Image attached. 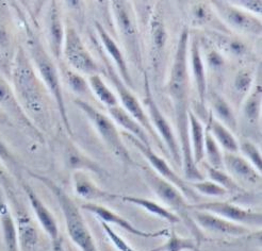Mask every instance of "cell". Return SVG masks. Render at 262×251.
I'll list each match as a JSON object with an SVG mask.
<instances>
[{
    "label": "cell",
    "mask_w": 262,
    "mask_h": 251,
    "mask_svg": "<svg viewBox=\"0 0 262 251\" xmlns=\"http://www.w3.org/2000/svg\"><path fill=\"white\" fill-rule=\"evenodd\" d=\"M7 197L13 210H14V213H12L13 216H14L17 227L19 250L34 251L38 244V240H40V235H38L36 226L27 211H26V209L21 204V202L18 200L14 190L9 192L7 194Z\"/></svg>",
    "instance_id": "obj_13"
},
{
    "label": "cell",
    "mask_w": 262,
    "mask_h": 251,
    "mask_svg": "<svg viewBox=\"0 0 262 251\" xmlns=\"http://www.w3.org/2000/svg\"><path fill=\"white\" fill-rule=\"evenodd\" d=\"M0 110L4 113H9V115H11L21 125L29 127L36 132L34 125L21 109L14 89L11 87V85L6 81V79H4L2 76H0Z\"/></svg>",
    "instance_id": "obj_18"
},
{
    "label": "cell",
    "mask_w": 262,
    "mask_h": 251,
    "mask_svg": "<svg viewBox=\"0 0 262 251\" xmlns=\"http://www.w3.org/2000/svg\"><path fill=\"white\" fill-rule=\"evenodd\" d=\"M104 64L107 65V72H108V76L111 83L113 84L114 88L116 89L117 94H119L120 100L123 104L124 110L130 115L133 116L135 120L144 128L147 132L148 136H150L155 142H157L159 146V149L162 150L164 153H167V151L165 150V146L163 145L162 141L160 140V138L158 136V134L156 133L155 129L152 128L150 121L148 118V115L145 113V111L143 110L142 105L140 104L138 98L131 93V90L129 89V87L123 82V80L121 79V77L117 74V72H115V70L113 69V66L110 64V62H108L106 59H103Z\"/></svg>",
    "instance_id": "obj_8"
},
{
    "label": "cell",
    "mask_w": 262,
    "mask_h": 251,
    "mask_svg": "<svg viewBox=\"0 0 262 251\" xmlns=\"http://www.w3.org/2000/svg\"><path fill=\"white\" fill-rule=\"evenodd\" d=\"M253 83V76L247 71H240L234 78L233 81V89L235 93L240 95V97H244L248 92H250Z\"/></svg>",
    "instance_id": "obj_41"
},
{
    "label": "cell",
    "mask_w": 262,
    "mask_h": 251,
    "mask_svg": "<svg viewBox=\"0 0 262 251\" xmlns=\"http://www.w3.org/2000/svg\"><path fill=\"white\" fill-rule=\"evenodd\" d=\"M145 104L149 114L148 118L152 128L156 131V133L158 134L160 140H162L164 146L166 145L167 152L172 155L175 164L178 167H181L182 157H181V151H180L178 141L174 134V131L171 125H169V123L167 122V120L160 111L158 104H157L152 96L146 75H145Z\"/></svg>",
    "instance_id": "obj_10"
},
{
    "label": "cell",
    "mask_w": 262,
    "mask_h": 251,
    "mask_svg": "<svg viewBox=\"0 0 262 251\" xmlns=\"http://www.w3.org/2000/svg\"><path fill=\"white\" fill-rule=\"evenodd\" d=\"M207 129L210 131L215 142L219 143L224 150H226V152L237 153L239 151V143L235 140L230 130L216 120L213 116V113L209 114Z\"/></svg>",
    "instance_id": "obj_27"
},
{
    "label": "cell",
    "mask_w": 262,
    "mask_h": 251,
    "mask_svg": "<svg viewBox=\"0 0 262 251\" xmlns=\"http://www.w3.org/2000/svg\"><path fill=\"white\" fill-rule=\"evenodd\" d=\"M12 80L13 89L26 115L44 126L48 122V90L36 76L29 57L21 47L18 48L13 64Z\"/></svg>",
    "instance_id": "obj_2"
},
{
    "label": "cell",
    "mask_w": 262,
    "mask_h": 251,
    "mask_svg": "<svg viewBox=\"0 0 262 251\" xmlns=\"http://www.w3.org/2000/svg\"><path fill=\"white\" fill-rule=\"evenodd\" d=\"M214 6L219 14L231 28L252 34L261 33V21L254 17L251 13L223 2H214Z\"/></svg>",
    "instance_id": "obj_17"
},
{
    "label": "cell",
    "mask_w": 262,
    "mask_h": 251,
    "mask_svg": "<svg viewBox=\"0 0 262 251\" xmlns=\"http://www.w3.org/2000/svg\"><path fill=\"white\" fill-rule=\"evenodd\" d=\"M100 224H101V228H102L103 232L107 234L108 239L110 240V242L113 244V246L117 250H119V251H139L131 245H129L120 234H117L111 228L110 224L103 222V221H100Z\"/></svg>",
    "instance_id": "obj_40"
},
{
    "label": "cell",
    "mask_w": 262,
    "mask_h": 251,
    "mask_svg": "<svg viewBox=\"0 0 262 251\" xmlns=\"http://www.w3.org/2000/svg\"><path fill=\"white\" fill-rule=\"evenodd\" d=\"M208 15L207 11L205 10L203 5H198L194 9V17L196 20H199L200 22H203L206 18V16Z\"/></svg>",
    "instance_id": "obj_44"
},
{
    "label": "cell",
    "mask_w": 262,
    "mask_h": 251,
    "mask_svg": "<svg viewBox=\"0 0 262 251\" xmlns=\"http://www.w3.org/2000/svg\"><path fill=\"white\" fill-rule=\"evenodd\" d=\"M190 208L193 210H200L205 211V212L212 213L234 223L242 224V226L245 227H260L262 222L261 213L254 212L252 210L243 209L237 204H233L227 201L200 202L198 204L190 206Z\"/></svg>",
    "instance_id": "obj_12"
},
{
    "label": "cell",
    "mask_w": 262,
    "mask_h": 251,
    "mask_svg": "<svg viewBox=\"0 0 262 251\" xmlns=\"http://www.w3.org/2000/svg\"><path fill=\"white\" fill-rule=\"evenodd\" d=\"M28 47L32 62L35 65V69L37 70L38 74H40L43 84L48 90V93L54 97L61 118L64 123L65 128H67V131L69 132V134L73 135L72 127L68 117L67 107H65V102L63 98L60 75L56 64L47 54L41 42L38 41V38L35 37V35L29 36Z\"/></svg>",
    "instance_id": "obj_5"
},
{
    "label": "cell",
    "mask_w": 262,
    "mask_h": 251,
    "mask_svg": "<svg viewBox=\"0 0 262 251\" xmlns=\"http://www.w3.org/2000/svg\"><path fill=\"white\" fill-rule=\"evenodd\" d=\"M239 149L248 158V162L256 168L257 171L261 173V169H262L261 153L255 145L251 141L244 140L239 144Z\"/></svg>",
    "instance_id": "obj_39"
},
{
    "label": "cell",
    "mask_w": 262,
    "mask_h": 251,
    "mask_svg": "<svg viewBox=\"0 0 262 251\" xmlns=\"http://www.w3.org/2000/svg\"><path fill=\"white\" fill-rule=\"evenodd\" d=\"M190 32L188 27H183L177 43L176 54L169 75L167 89L175 108L176 125L179 139V147L182 157V167L188 181L199 182L205 180L199 166H196L191 151V141L189 133L190 111V79L188 71V48Z\"/></svg>",
    "instance_id": "obj_1"
},
{
    "label": "cell",
    "mask_w": 262,
    "mask_h": 251,
    "mask_svg": "<svg viewBox=\"0 0 262 251\" xmlns=\"http://www.w3.org/2000/svg\"><path fill=\"white\" fill-rule=\"evenodd\" d=\"M109 113L113 117V120L122 126L126 131H128L130 135H133L137 140H139L141 143H143L146 146H151L149 136L147 132L144 130V128L135 120L133 116H130L123 108L120 105H116V107L109 108Z\"/></svg>",
    "instance_id": "obj_25"
},
{
    "label": "cell",
    "mask_w": 262,
    "mask_h": 251,
    "mask_svg": "<svg viewBox=\"0 0 262 251\" xmlns=\"http://www.w3.org/2000/svg\"><path fill=\"white\" fill-rule=\"evenodd\" d=\"M81 209L95 215L97 218H99L100 221L106 222L108 224H114L119 228L125 230L126 232L139 236L144 237V239H156V237H167L169 234V231L167 229H162L158 231H143L135 227L133 223L129 220H127L125 217L117 214L114 211L103 207L101 204H97L95 202H86L81 206Z\"/></svg>",
    "instance_id": "obj_14"
},
{
    "label": "cell",
    "mask_w": 262,
    "mask_h": 251,
    "mask_svg": "<svg viewBox=\"0 0 262 251\" xmlns=\"http://www.w3.org/2000/svg\"><path fill=\"white\" fill-rule=\"evenodd\" d=\"M189 118V133L190 139L192 140V155L193 160L196 166H199L200 163L203 162L205 153H204V146H205V130L198 118L191 110L188 114Z\"/></svg>",
    "instance_id": "obj_28"
},
{
    "label": "cell",
    "mask_w": 262,
    "mask_h": 251,
    "mask_svg": "<svg viewBox=\"0 0 262 251\" xmlns=\"http://www.w3.org/2000/svg\"><path fill=\"white\" fill-rule=\"evenodd\" d=\"M9 121V116L0 110V124H6Z\"/></svg>",
    "instance_id": "obj_47"
},
{
    "label": "cell",
    "mask_w": 262,
    "mask_h": 251,
    "mask_svg": "<svg viewBox=\"0 0 262 251\" xmlns=\"http://www.w3.org/2000/svg\"><path fill=\"white\" fill-rule=\"evenodd\" d=\"M62 54L78 73L93 76L98 75L100 72L99 66L86 49L79 34L71 26H68L64 32Z\"/></svg>",
    "instance_id": "obj_11"
},
{
    "label": "cell",
    "mask_w": 262,
    "mask_h": 251,
    "mask_svg": "<svg viewBox=\"0 0 262 251\" xmlns=\"http://www.w3.org/2000/svg\"><path fill=\"white\" fill-rule=\"evenodd\" d=\"M64 32L58 5L56 2H52L48 14V39L52 55L58 60L62 56Z\"/></svg>",
    "instance_id": "obj_22"
},
{
    "label": "cell",
    "mask_w": 262,
    "mask_h": 251,
    "mask_svg": "<svg viewBox=\"0 0 262 251\" xmlns=\"http://www.w3.org/2000/svg\"><path fill=\"white\" fill-rule=\"evenodd\" d=\"M0 163L3 165H15V158L12 155L5 143L0 140Z\"/></svg>",
    "instance_id": "obj_42"
},
{
    "label": "cell",
    "mask_w": 262,
    "mask_h": 251,
    "mask_svg": "<svg viewBox=\"0 0 262 251\" xmlns=\"http://www.w3.org/2000/svg\"><path fill=\"white\" fill-rule=\"evenodd\" d=\"M51 251H69L65 247L62 239H60L54 243H51Z\"/></svg>",
    "instance_id": "obj_46"
},
{
    "label": "cell",
    "mask_w": 262,
    "mask_h": 251,
    "mask_svg": "<svg viewBox=\"0 0 262 251\" xmlns=\"http://www.w3.org/2000/svg\"><path fill=\"white\" fill-rule=\"evenodd\" d=\"M149 251H202L200 245L192 239L179 236L175 230L169 231L167 241Z\"/></svg>",
    "instance_id": "obj_30"
},
{
    "label": "cell",
    "mask_w": 262,
    "mask_h": 251,
    "mask_svg": "<svg viewBox=\"0 0 262 251\" xmlns=\"http://www.w3.org/2000/svg\"><path fill=\"white\" fill-rule=\"evenodd\" d=\"M112 12L128 55L136 65L141 66L140 35L131 5L128 2L115 0V2H112Z\"/></svg>",
    "instance_id": "obj_9"
},
{
    "label": "cell",
    "mask_w": 262,
    "mask_h": 251,
    "mask_svg": "<svg viewBox=\"0 0 262 251\" xmlns=\"http://www.w3.org/2000/svg\"><path fill=\"white\" fill-rule=\"evenodd\" d=\"M204 153L207 157V164L213 168L222 169L224 168L223 165V153L220 150L219 144L215 142L213 136L211 135L210 131L208 129L205 131V146Z\"/></svg>",
    "instance_id": "obj_35"
},
{
    "label": "cell",
    "mask_w": 262,
    "mask_h": 251,
    "mask_svg": "<svg viewBox=\"0 0 262 251\" xmlns=\"http://www.w3.org/2000/svg\"><path fill=\"white\" fill-rule=\"evenodd\" d=\"M261 109V88L257 86L253 93L248 96L244 108L243 113L246 118V121L251 124H256L260 116Z\"/></svg>",
    "instance_id": "obj_36"
},
{
    "label": "cell",
    "mask_w": 262,
    "mask_h": 251,
    "mask_svg": "<svg viewBox=\"0 0 262 251\" xmlns=\"http://www.w3.org/2000/svg\"><path fill=\"white\" fill-rule=\"evenodd\" d=\"M75 103L84 113L91 123L93 124L100 138L111 152L117 157H120L122 161L133 163V158H131L128 149L123 143L120 132L117 131V128L110 118L93 107L91 103L80 98H76Z\"/></svg>",
    "instance_id": "obj_6"
},
{
    "label": "cell",
    "mask_w": 262,
    "mask_h": 251,
    "mask_svg": "<svg viewBox=\"0 0 262 251\" xmlns=\"http://www.w3.org/2000/svg\"><path fill=\"white\" fill-rule=\"evenodd\" d=\"M20 184L26 194V197H27V199L30 203L34 216L38 221V224H40L43 231L48 235L51 243L58 241L61 236L56 217L51 213V211L47 208V206L43 202L40 196L34 192L31 186H29V184L25 181H21Z\"/></svg>",
    "instance_id": "obj_16"
},
{
    "label": "cell",
    "mask_w": 262,
    "mask_h": 251,
    "mask_svg": "<svg viewBox=\"0 0 262 251\" xmlns=\"http://www.w3.org/2000/svg\"><path fill=\"white\" fill-rule=\"evenodd\" d=\"M223 165L233 177L246 183L258 184L261 182L259 171L244 157L238 154L225 152V154H223Z\"/></svg>",
    "instance_id": "obj_19"
},
{
    "label": "cell",
    "mask_w": 262,
    "mask_h": 251,
    "mask_svg": "<svg viewBox=\"0 0 262 251\" xmlns=\"http://www.w3.org/2000/svg\"><path fill=\"white\" fill-rule=\"evenodd\" d=\"M121 198L122 200L133 203L143 210H145L146 212L159 217L165 221H167L168 223L171 224H176L180 222V219L177 215H175L174 213H172L171 211L168 209L164 208L163 206L157 203L156 201L146 199V198H142V197H136V196H119L115 195V198Z\"/></svg>",
    "instance_id": "obj_26"
},
{
    "label": "cell",
    "mask_w": 262,
    "mask_h": 251,
    "mask_svg": "<svg viewBox=\"0 0 262 251\" xmlns=\"http://www.w3.org/2000/svg\"><path fill=\"white\" fill-rule=\"evenodd\" d=\"M123 135L134 145V146L143 154L144 157L146 158L157 175L161 177L162 179L166 180L171 184H173L174 187H176L183 194V196L187 198V200H192L196 204L200 203L201 195L196 193L190 187L189 182L180 178L175 173V170L167 164V162L164 160V158L157 154L152 150L151 146H146V145H144L143 143H141L139 140H137L133 135L128 134L127 132H124Z\"/></svg>",
    "instance_id": "obj_7"
},
{
    "label": "cell",
    "mask_w": 262,
    "mask_h": 251,
    "mask_svg": "<svg viewBox=\"0 0 262 251\" xmlns=\"http://www.w3.org/2000/svg\"><path fill=\"white\" fill-rule=\"evenodd\" d=\"M204 169L206 170L207 176L210 179V181L216 183L217 186L224 189L225 191L232 192V193H242L243 189L239 186V184L234 181V179L226 174L224 170L222 169H216L211 167L210 165H208L207 163H202Z\"/></svg>",
    "instance_id": "obj_32"
},
{
    "label": "cell",
    "mask_w": 262,
    "mask_h": 251,
    "mask_svg": "<svg viewBox=\"0 0 262 251\" xmlns=\"http://www.w3.org/2000/svg\"><path fill=\"white\" fill-rule=\"evenodd\" d=\"M191 65H192L194 81L196 84V89H198L200 103L205 109L206 99H207V79H206L205 65L201 55L200 44L198 39H196V37H194L191 42Z\"/></svg>",
    "instance_id": "obj_23"
},
{
    "label": "cell",
    "mask_w": 262,
    "mask_h": 251,
    "mask_svg": "<svg viewBox=\"0 0 262 251\" xmlns=\"http://www.w3.org/2000/svg\"><path fill=\"white\" fill-rule=\"evenodd\" d=\"M242 8L246 9V12H254L256 14H261L262 4L258 0H243V2H235Z\"/></svg>",
    "instance_id": "obj_43"
},
{
    "label": "cell",
    "mask_w": 262,
    "mask_h": 251,
    "mask_svg": "<svg viewBox=\"0 0 262 251\" xmlns=\"http://www.w3.org/2000/svg\"><path fill=\"white\" fill-rule=\"evenodd\" d=\"M67 163L68 165L77 171H82L84 169L95 173L99 176H102L104 171L101 169L99 165H97L95 162H93L91 158L86 157L82 153H80L78 150L72 149L68 155H67Z\"/></svg>",
    "instance_id": "obj_34"
},
{
    "label": "cell",
    "mask_w": 262,
    "mask_h": 251,
    "mask_svg": "<svg viewBox=\"0 0 262 251\" xmlns=\"http://www.w3.org/2000/svg\"><path fill=\"white\" fill-rule=\"evenodd\" d=\"M62 74H63L65 81H67V83L69 84L71 89H73L75 93H77L79 96L80 95L84 96L90 93L89 83L85 81V79L78 74L77 72L72 71L67 67H63Z\"/></svg>",
    "instance_id": "obj_37"
},
{
    "label": "cell",
    "mask_w": 262,
    "mask_h": 251,
    "mask_svg": "<svg viewBox=\"0 0 262 251\" xmlns=\"http://www.w3.org/2000/svg\"><path fill=\"white\" fill-rule=\"evenodd\" d=\"M191 217L200 228L212 233L240 237L251 233V229L205 211L191 209Z\"/></svg>",
    "instance_id": "obj_15"
},
{
    "label": "cell",
    "mask_w": 262,
    "mask_h": 251,
    "mask_svg": "<svg viewBox=\"0 0 262 251\" xmlns=\"http://www.w3.org/2000/svg\"><path fill=\"white\" fill-rule=\"evenodd\" d=\"M166 30L160 15L157 14L151 19V41H152V57L154 63L159 61L166 44Z\"/></svg>",
    "instance_id": "obj_29"
},
{
    "label": "cell",
    "mask_w": 262,
    "mask_h": 251,
    "mask_svg": "<svg viewBox=\"0 0 262 251\" xmlns=\"http://www.w3.org/2000/svg\"><path fill=\"white\" fill-rule=\"evenodd\" d=\"M190 187L198 193L205 196L210 197H223L227 194V191H225L216 183L210 181V180H203L199 182H189Z\"/></svg>",
    "instance_id": "obj_38"
},
{
    "label": "cell",
    "mask_w": 262,
    "mask_h": 251,
    "mask_svg": "<svg viewBox=\"0 0 262 251\" xmlns=\"http://www.w3.org/2000/svg\"><path fill=\"white\" fill-rule=\"evenodd\" d=\"M210 101L212 109L217 116L216 120L220 121L225 127L235 130V128H237V121H235L233 111L227 101L217 94H212Z\"/></svg>",
    "instance_id": "obj_31"
},
{
    "label": "cell",
    "mask_w": 262,
    "mask_h": 251,
    "mask_svg": "<svg viewBox=\"0 0 262 251\" xmlns=\"http://www.w3.org/2000/svg\"><path fill=\"white\" fill-rule=\"evenodd\" d=\"M209 63H210L214 67H219L220 65L223 64V58L217 54V52L211 51L209 55Z\"/></svg>",
    "instance_id": "obj_45"
},
{
    "label": "cell",
    "mask_w": 262,
    "mask_h": 251,
    "mask_svg": "<svg viewBox=\"0 0 262 251\" xmlns=\"http://www.w3.org/2000/svg\"><path fill=\"white\" fill-rule=\"evenodd\" d=\"M143 175L147 186L155 193V195L166 207L171 209L169 211L177 215L180 221L185 223V226L191 232L193 240L201 246L202 243L206 241V236L191 217V204L188 203L187 198L176 187L159 177L152 169L143 168Z\"/></svg>",
    "instance_id": "obj_4"
},
{
    "label": "cell",
    "mask_w": 262,
    "mask_h": 251,
    "mask_svg": "<svg viewBox=\"0 0 262 251\" xmlns=\"http://www.w3.org/2000/svg\"><path fill=\"white\" fill-rule=\"evenodd\" d=\"M31 177L43 183L44 186L56 197L60 206L62 214L65 220L68 234L71 241L80 249V251H99L95 243L93 235H92L88 224L80 213L79 208L77 207L75 201L69 196L58 184L45 176L38 175L30 171Z\"/></svg>",
    "instance_id": "obj_3"
},
{
    "label": "cell",
    "mask_w": 262,
    "mask_h": 251,
    "mask_svg": "<svg viewBox=\"0 0 262 251\" xmlns=\"http://www.w3.org/2000/svg\"><path fill=\"white\" fill-rule=\"evenodd\" d=\"M73 182L77 195L82 197L83 199L90 200V202H93L94 200L115 198V195H111L98 188L82 171H76V173H74Z\"/></svg>",
    "instance_id": "obj_24"
},
{
    "label": "cell",
    "mask_w": 262,
    "mask_h": 251,
    "mask_svg": "<svg viewBox=\"0 0 262 251\" xmlns=\"http://www.w3.org/2000/svg\"><path fill=\"white\" fill-rule=\"evenodd\" d=\"M89 85H90V88L93 90L95 96L103 104H106L108 109L119 105V100H117L116 96L113 94V92L106 85V83H104V81L102 80L99 75L90 76Z\"/></svg>",
    "instance_id": "obj_33"
},
{
    "label": "cell",
    "mask_w": 262,
    "mask_h": 251,
    "mask_svg": "<svg viewBox=\"0 0 262 251\" xmlns=\"http://www.w3.org/2000/svg\"><path fill=\"white\" fill-rule=\"evenodd\" d=\"M95 27H96V30L100 37L102 46L104 47V49L107 50L108 55L111 57V59L114 61V63L116 65V70L119 71V73L117 74H119L123 82L128 87H133L134 86L133 79H131L126 60L122 54L120 47L117 46V44L114 42V39L109 35V33L106 31V29L103 28V26H101L99 22H96Z\"/></svg>",
    "instance_id": "obj_20"
},
{
    "label": "cell",
    "mask_w": 262,
    "mask_h": 251,
    "mask_svg": "<svg viewBox=\"0 0 262 251\" xmlns=\"http://www.w3.org/2000/svg\"><path fill=\"white\" fill-rule=\"evenodd\" d=\"M0 229H2L6 251H20L16 222L2 193H0Z\"/></svg>",
    "instance_id": "obj_21"
}]
</instances>
